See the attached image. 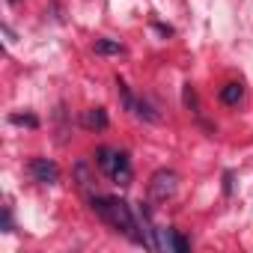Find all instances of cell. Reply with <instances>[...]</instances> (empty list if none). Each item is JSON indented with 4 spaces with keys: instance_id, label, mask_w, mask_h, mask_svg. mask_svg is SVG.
Here are the masks:
<instances>
[{
    "instance_id": "4",
    "label": "cell",
    "mask_w": 253,
    "mask_h": 253,
    "mask_svg": "<svg viewBox=\"0 0 253 253\" xmlns=\"http://www.w3.org/2000/svg\"><path fill=\"white\" fill-rule=\"evenodd\" d=\"M176 194V173L173 170H158L149 182V197L152 200H167Z\"/></svg>"
},
{
    "instance_id": "6",
    "label": "cell",
    "mask_w": 253,
    "mask_h": 253,
    "mask_svg": "<svg viewBox=\"0 0 253 253\" xmlns=\"http://www.w3.org/2000/svg\"><path fill=\"white\" fill-rule=\"evenodd\" d=\"M27 170H30V176H33L39 185H54V182L60 179L57 164H54V161H48V158H33Z\"/></svg>"
},
{
    "instance_id": "2",
    "label": "cell",
    "mask_w": 253,
    "mask_h": 253,
    "mask_svg": "<svg viewBox=\"0 0 253 253\" xmlns=\"http://www.w3.org/2000/svg\"><path fill=\"white\" fill-rule=\"evenodd\" d=\"M95 164L116 185H128L131 182V161H128V155H125V152H116V149L101 146V149H95Z\"/></svg>"
},
{
    "instance_id": "5",
    "label": "cell",
    "mask_w": 253,
    "mask_h": 253,
    "mask_svg": "<svg viewBox=\"0 0 253 253\" xmlns=\"http://www.w3.org/2000/svg\"><path fill=\"white\" fill-rule=\"evenodd\" d=\"M191 244L188 238H182L176 229H155V250H167V253H185Z\"/></svg>"
},
{
    "instance_id": "1",
    "label": "cell",
    "mask_w": 253,
    "mask_h": 253,
    "mask_svg": "<svg viewBox=\"0 0 253 253\" xmlns=\"http://www.w3.org/2000/svg\"><path fill=\"white\" fill-rule=\"evenodd\" d=\"M92 211L107 226H113L125 238H131L134 244H143V247L155 250V229H143L140 220H137V214L131 211V206L125 203V200H116V197H92Z\"/></svg>"
},
{
    "instance_id": "9",
    "label": "cell",
    "mask_w": 253,
    "mask_h": 253,
    "mask_svg": "<svg viewBox=\"0 0 253 253\" xmlns=\"http://www.w3.org/2000/svg\"><path fill=\"white\" fill-rule=\"evenodd\" d=\"M92 48H95V54H122V45L119 42H107V39H98Z\"/></svg>"
},
{
    "instance_id": "10",
    "label": "cell",
    "mask_w": 253,
    "mask_h": 253,
    "mask_svg": "<svg viewBox=\"0 0 253 253\" xmlns=\"http://www.w3.org/2000/svg\"><path fill=\"white\" fill-rule=\"evenodd\" d=\"M9 122H15V125H30V128H36V125H39V119H36V116H21V113H12V116H9Z\"/></svg>"
},
{
    "instance_id": "3",
    "label": "cell",
    "mask_w": 253,
    "mask_h": 253,
    "mask_svg": "<svg viewBox=\"0 0 253 253\" xmlns=\"http://www.w3.org/2000/svg\"><path fill=\"white\" fill-rule=\"evenodd\" d=\"M116 89H119V98H122V104H125V110H128L131 116H137V119H146V122H158L161 119V113H155V107L146 101V98H140V95H134L128 86H125L122 81L116 84Z\"/></svg>"
},
{
    "instance_id": "8",
    "label": "cell",
    "mask_w": 253,
    "mask_h": 253,
    "mask_svg": "<svg viewBox=\"0 0 253 253\" xmlns=\"http://www.w3.org/2000/svg\"><path fill=\"white\" fill-rule=\"evenodd\" d=\"M241 95H244V86H241V84H226V86L220 89V101H223V104H238Z\"/></svg>"
},
{
    "instance_id": "7",
    "label": "cell",
    "mask_w": 253,
    "mask_h": 253,
    "mask_svg": "<svg viewBox=\"0 0 253 253\" xmlns=\"http://www.w3.org/2000/svg\"><path fill=\"white\" fill-rule=\"evenodd\" d=\"M81 122L86 128H107V113H104V107H89Z\"/></svg>"
}]
</instances>
